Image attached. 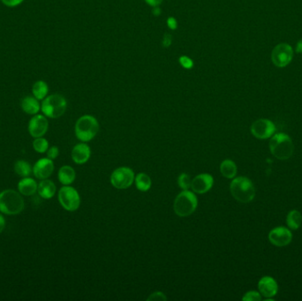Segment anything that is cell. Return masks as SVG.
<instances>
[{"label":"cell","mask_w":302,"mask_h":301,"mask_svg":"<svg viewBox=\"0 0 302 301\" xmlns=\"http://www.w3.org/2000/svg\"><path fill=\"white\" fill-rule=\"evenodd\" d=\"M49 128V121L44 115L36 114L34 117L29 121V134L33 138L43 137L46 134Z\"/></svg>","instance_id":"8fae6325"},{"label":"cell","mask_w":302,"mask_h":301,"mask_svg":"<svg viewBox=\"0 0 302 301\" xmlns=\"http://www.w3.org/2000/svg\"><path fill=\"white\" fill-rule=\"evenodd\" d=\"M296 52L297 53H302V38L297 43V45H296Z\"/></svg>","instance_id":"74e56055"},{"label":"cell","mask_w":302,"mask_h":301,"mask_svg":"<svg viewBox=\"0 0 302 301\" xmlns=\"http://www.w3.org/2000/svg\"><path fill=\"white\" fill-rule=\"evenodd\" d=\"M47 157L50 159L54 160L57 158L59 155V149L56 146H52L48 149L46 151Z\"/></svg>","instance_id":"f546056e"},{"label":"cell","mask_w":302,"mask_h":301,"mask_svg":"<svg viewBox=\"0 0 302 301\" xmlns=\"http://www.w3.org/2000/svg\"><path fill=\"white\" fill-rule=\"evenodd\" d=\"M198 206V200L193 192L183 190L176 197L173 204L176 215L180 217H187L196 211Z\"/></svg>","instance_id":"8992f818"},{"label":"cell","mask_w":302,"mask_h":301,"mask_svg":"<svg viewBox=\"0 0 302 301\" xmlns=\"http://www.w3.org/2000/svg\"><path fill=\"white\" fill-rule=\"evenodd\" d=\"M220 172L224 177L233 178L237 174V166L233 161L224 160L220 164Z\"/></svg>","instance_id":"44dd1931"},{"label":"cell","mask_w":302,"mask_h":301,"mask_svg":"<svg viewBox=\"0 0 302 301\" xmlns=\"http://www.w3.org/2000/svg\"><path fill=\"white\" fill-rule=\"evenodd\" d=\"M301 223L302 216L300 212H298V210H291L289 212L286 218V223L290 229L297 230L301 225Z\"/></svg>","instance_id":"d4e9b609"},{"label":"cell","mask_w":302,"mask_h":301,"mask_svg":"<svg viewBox=\"0 0 302 301\" xmlns=\"http://www.w3.org/2000/svg\"><path fill=\"white\" fill-rule=\"evenodd\" d=\"M178 62L182 68L185 69H191L194 68V61L188 56H182L178 58Z\"/></svg>","instance_id":"f1b7e54d"},{"label":"cell","mask_w":302,"mask_h":301,"mask_svg":"<svg viewBox=\"0 0 302 301\" xmlns=\"http://www.w3.org/2000/svg\"><path fill=\"white\" fill-rule=\"evenodd\" d=\"M171 43H172V37H171V34L169 33H165L162 40V45L164 48H169L171 46Z\"/></svg>","instance_id":"d6a6232c"},{"label":"cell","mask_w":302,"mask_h":301,"mask_svg":"<svg viewBox=\"0 0 302 301\" xmlns=\"http://www.w3.org/2000/svg\"><path fill=\"white\" fill-rule=\"evenodd\" d=\"M75 135L83 142H90L99 131V124L95 117L84 115L75 124Z\"/></svg>","instance_id":"277c9868"},{"label":"cell","mask_w":302,"mask_h":301,"mask_svg":"<svg viewBox=\"0 0 302 301\" xmlns=\"http://www.w3.org/2000/svg\"><path fill=\"white\" fill-rule=\"evenodd\" d=\"M135 185L138 190L142 192L149 191L151 188V178L148 174L141 172L135 177Z\"/></svg>","instance_id":"603a6c76"},{"label":"cell","mask_w":302,"mask_h":301,"mask_svg":"<svg viewBox=\"0 0 302 301\" xmlns=\"http://www.w3.org/2000/svg\"><path fill=\"white\" fill-rule=\"evenodd\" d=\"M275 130L276 128L273 122L265 118H261L255 121L251 126L252 135L260 140L270 138L274 135Z\"/></svg>","instance_id":"30bf717a"},{"label":"cell","mask_w":302,"mask_h":301,"mask_svg":"<svg viewBox=\"0 0 302 301\" xmlns=\"http://www.w3.org/2000/svg\"><path fill=\"white\" fill-rule=\"evenodd\" d=\"M33 149L39 154L46 153L47 150L49 149V142L46 139H44L43 137L35 138L33 142Z\"/></svg>","instance_id":"484cf974"},{"label":"cell","mask_w":302,"mask_h":301,"mask_svg":"<svg viewBox=\"0 0 302 301\" xmlns=\"http://www.w3.org/2000/svg\"><path fill=\"white\" fill-rule=\"evenodd\" d=\"M144 1L150 7L155 8V7H159L164 0H144Z\"/></svg>","instance_id":"e575fe53"},{"label":"cell","mask_w":302,"mask_h":301,"mask_svg":"<svg viewBox=\"0 0 302 301\" xmlns=\"http://www.w3.org/2000/svg\"><path fill=\"white\" fill-rule=\"evenodd\" d=\"M75 177H76L75 170H74L73 167L69 166V165H64V166L61 167L58 170V173H57L58 180L61 184H63L64 186L71 185L75 180Z\"/></svg>","instance_id":"ffe728a7"},{"label":"cell","mask_w":302,"mask_h":301,"mask_svg":"<svg viewBox=\"0 0 302 301\" xmlns=\"http://www.w3.org/2000/svg\"><path fill=\"white\" fill-rule=\"evenodd\" d=\"M15 173L22 177H29V175L33 171L32 167L27 161L18 160L15 163Z\"/></svg>","instance_id":"cb8c5ba5"},{"label":"cell","mask_w":302,"mask_h":301,"mask_svg":"<svg viewBox=\"0 0 302 301\" xmlns=\"http://www.w3.org/2000/svg\"><path fill=\"white\" fill-rule=\"evenodd\" d=\"M270 152L276 158L279 160H287L292 156L294 146L291 137L285 134H277L272 135L270 142Z\"/></svg>","instance_id":"7a4b0ae2"},{"label":"cell","mask_w":302,"mask_h":301,"mask_svg":"<svg viewBox=\"0 0 302 301\" xmlns=\"http://www.w3.org/2000/svg\"><path fill=\"white\" fill-rule=\"evenodd\" d=\"M91 150L85 143H79L72 150V159L77 164H83L89 161Z\"/></svg>","instance_id":"2e32d148"},{"label":"cell","mask_w":302,"mask_h":301,"mask_svg":"<svg viewBox=\"0 0 302 301\" xmlns=\"http://www.w3.org/2000/svg\"><path fill=\"white\" fill-rule=\"evenodd\" d=\"M152 14H153L155 16H160L161 14H162V11H161V8L159 7H155L152 9Z\"/></svg>","instance_id":"8d00e7d4"},{"label":"cell","mask_w":302,"mask_h":301,"mask_svg":"<svg viewBox=\"0 0 302 301\" xmlns=\"http://www.w3.org/2000/svg\"><path fill=\"white\" fill-rule=\"evenodd\" d=\"M24 207V200L20 192L7 189L0 193V212L8 216H15L22 212Z\"/></svg>","instance_id":"6da1fadb"},{"label":"cell","mask_w":302,"mask_h":301,"mask_svg":"<svg viewBox=\"0 0 302 301\" xmlns=\"http://www.w3.org/2000/svg\"><path fill=\"white\" fill-rule=\"evenodd\" d=\"M147 300H167V297L165 296V294L163 293V292L157 291V292H154V293L151 294V295L147 298Z\"/></svg>","instance_id":"4dcf8cb0"},{"label":"cell","mask_w":302,"mask_h":301,"mask_svg":"<svg viewBox=\"0 0 302 301\" xmlns=\"http://www.w3.org/2000/svg\"><path fill=\"white\" fill-rule=\"evenodd\" d=\"M269 239L272 244L277 247H285L291 243L292 234L289 229L280 226L270 230Z\"/></svg>","instance_id":"7c38bea8"},{"label":"cell","mask_w":302,"mask_h":301,"mask_svg":"<svg viewBox=\"0 0 302 301\" xmlns=\"http://www.w3.org/2000/svg\"><path fill=\"white\" fill-rule=\"evenodd\" d=\"M57 191L56 185L54 184L53 182L49 179H42L40 181L37 188V193L42 198L45 200H49L53 197Z\"/></svg>","instance_id":"ac0fdd59"},{"label":"cell","mask_w":302,"mask_h":301,"mask_svg":"<svg viewBox=\"0 0 302 301\" xmlns=\"http://www.w3.org/2000/svg\"><path fill=\"white\" fill-rule=\"evenodd\" d=\"M54 170L53 160L48 157L38 160L33 166V173L37 179H46L51 176Z\"/></svg>","instance_id":"4fadbf2b"},{"label":"cell","mask_w":302,"mask_h":301,"mask_svg":"<svg viewBox=\"0 0 302 301\" xmlns=\"http://www.w3.org/2000/svg\"><path fill=\"white\" fill-rule=\"evenodd\" d=\"M38 184L32 177H23L18 183V190L24 196H32L37 192Z\"/></svg>","instance_id":"e0dca14e"},{"label":"cell","mask_w":302,"mask_h":301,"mask_svg":"<svg viewBox=\"0 0 302 301\" xmlns=\"http://www.w3.org/2000/svg\"><path fill=\"white\" fill-rule=\"evenodd\" d=\"M243 300H249V301H259L262 299V296L259 292L255 291V290H251L249 291L245 294V296L242 297Z\"/></svg>","instance_id":"83f0119b"},{"label":"cell","mask_w":302,"mask_h":301,"mask_svg":"<svg viewBox=\"0 0 302 301\" xmlns=\"http://www.w3.org/2000/svg\"><path fill=\"white\" fill-rule=\"evenodd\" d=\"M58 201L61 205L68 211H75L81 205V198L76 189L65 186L58 192Z\"/></svg>","instance_id":"52a82bcc"},{"label":"cell","mask_w":302,"mask_h":301,"mask_svg":"<svg viewBox=\"0 0 302 301\" xmlns=\"http://www.w3.org/2000/svg\"><path fill=\"white\" fill-rule=\"evenodd\" d=\"M231 194L235 200L241 203H249L256 196V189L252 181L246 177H238L230 185Z\"/></svg>","instance_id":"3957f363"},{"label":"cell","mask_w":302,"mask_h":301,"mask_svg":"<svg viewBox=\"0 0 302 301\" xmlns=\"http://www.w3.org/2000/svg\"><path fill=\"white\" fill-rule=\"evenodd\" d=\"M213 184L214 178L210 174H199L193 179L191 188L194 193L203 195L210 191L213 187Z\"/></svg>","instance_id":"5bb4252c"},{"label":"cell","mask_w":302,"mask_h":301,"mask_svg":"<svg viewBox=\"0 0 302 301\" xmlns=\"http://www.w3.org/2000/svg\"><path fill=\"white\" fill-rule=\"evenodd\" d=\"M135 181L134 171L128 167H120L113 170L110 176V183L114 188L122 190L129 188Z\"/></svg>","instance_id":"9c48e42d"},{"label":"cell","mask_w":302,"mask_h":301,"mask_svg":"<svg viewBox=\"0 0 302 301\" xmlns=\"http://www.w3.org/2000/svg\"><path fill=\"white\" fill-rule=\"evenodd\" d=\"M2 3L8 8H15L23 3L24 0H1Z\"/></svg>","instance_id":"1f68e13d"},{"label":"cell","mask_w":302,"mask_h":301,"mask_svg":"<svg viewBox=\"0 0 302 301\" xmlns=\"http://www.w3.org/2000/svg\"><path fill=\"white\" fill-rule=\"evenodd\" d=\"M260 293L266 297H271L277 293L278 286L274 278L271 276H263L258 283Z\"/></svg>","instance_id":"9a60e30c"},{"label":"cell","mask_w":302,"mask_h":301,"mask_svg":"<svg viewBox=\"0 0 302 301\" xmlns=\"http://www.w3.org/2000/svg\"><path fill=\"white\" fill-rule=\"evenodd\" d=\"M22 109L25 113L29 115H36L41 110L39 100L35 96H26L22 100Z\"/></svg>","instance_id":"d6986e66"},{"label":"cell","mask_w":302,"mask_h":301,"mask_svg":"<svg viewBox=\"0 0 302 301\" xmlns=\"http://www.w3.org/2000/svg\"><path fill=\"white\" fill-rule=\"evenodd\" d=\"M293 57V50L288 43L277 44L271 53V61L277 68H283L291 63Z\"/></svg>","instance_id":"ba28073f"},{"label":"cell","mask_w":302,"mask_h":301,"mask_svg":"<svg viewBox=\"0 0 302 301\" xmlns=\"http://www.w3.org/2000/svg\"><path fill=\"white\" fill-rule=\"evenodd\" d=\"M5 228H6V218L2 214H0V233L3 232Z\"/></svg>","instance_id":"d590c367"},{"label":"cell","mask_w":302,"mask_h":301,"mask_svg":"<svg viewBox=\"0 0 302 301\" xmlns=\"http://www.w3.org/2000/svg\"><path fill=\"white\" fill-rule=\"evenodd\" d=\"M178 184L179 188H182L183 190H189V188H191V184H192L191 177L189 174H180L178 178Z\"/></svg>","instance_id":"4316f807"},{"label":"cell","mask_w":302,"mask_h":301,"mask_svg":"<svg viewBox=\"0 0 302 301\" xmlns=\"http://www.w3.org/2000/svg\"><path fill=\"white\" fill-rule=\"evenodd\" d=\"M68 107L67 100L59 94L46 96L43 100L41 110L43 115L50 118H58L64 115Z\"/></svg>","instance_id":"5b68a950"},{"label":"cell","mask_w":302,"mask_h":301,"mask_svg":"<svg viewBox=\"0 0 302 301\" xmlns=\"http://www.w3.org/2000/svg\"><path fill=\"white\" fill-rule=\"evenodd\" d=\"M167 26L171 30H176L178 28V22L174 17H169L167 19Z\"/></svg>","instance_id":"836d02e7"},{"label":"cell","mask_w":302,"mask_h":301,"mask_svg":"<svg viewBox=\"0 0 302 301\" xmlns=\"http://www.w3.org/2000/svg\"><path fill=\"white\" fill-rule=\"evenodd\" d=\"M49 92V87L46 82L43 81H37L32 87L33 96L37 100H43Z\"/></svg>","instance_id":"7402d4cb"}]
</instances>
